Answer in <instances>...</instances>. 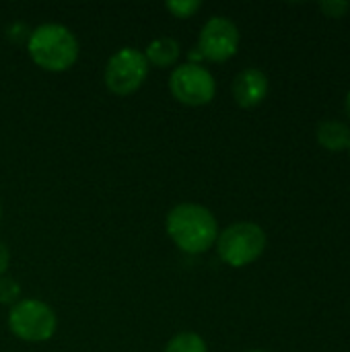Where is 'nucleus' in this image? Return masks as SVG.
<instances>
[{
    "label": "nucleus",
    "mask_w": 350,
    "mask_h": 352,
    "mask_svg": "<svg viewBox=\"0 0 350 352\" xmlns=\"http://www.w3.org/2000/svg\"><path fill=\"white\" fill-rule=\"evenodd\" d=\"M167 233L188 254H202L217 241L219 225L212 212L200 204H179L167 214Z\"/></svg>",
    "instance_id": "nucleus-1"
},
{
    "label": "nucleus",
    "mask_w": 350,
    "mask_h": 352,
    "mask_svg": "<svg viewBox=\"0 0 350 352\" xmlns=\"http://www.w3.org/2000/svg\"><path fill=\"white\" fill-rule=\"evenodd\" d=\"M31 60L43 70H68L78 58V41L72 31L58 23L39 25L27 43Z\"/></svg>",
    "instance_id": "nucleus-2"
},
{
    "label": "nucleus",
    "mask_w": 350,
    "mask_h": 352,
    "mask_svg": "<svg viewBox=\"0 0 350 352\" xmlns=\"http://www.w3.org/2000/svg\"><path fill=\"white\" fill-rule=\"evenodd\" d=\"M217 250L223 262L233 268H241L264 254L266 233L256 223H235L217 237Z\"/></svg>",
    "instance_id": "nucleus-3"
},
{
    "label": "nucleus",
    "mask_w": 350,
    "mask_h": 352,
    "mask_svg": "<svg viewBox=\"0 0 350 352\" xmlns=\"http://www.w3.org/2000/svg\"><path fill=\"white\" fill-rule=\"evenodd\" d=\"M8 326L12 334L21 340L43 342L56 332V316L45 303L35 299H23L10 309Z\"/></svg>",
    "instance_id": "nucleus-4"
},
{
    "label": "nucleus",
    "mask_w": 350,
    "mask_h": 352,
    "mask_svg": "<svg viewBox=\"0 0 350 352\" xmlns=\"http://www.w3.org/2000/svg\"><path fill=\"white\" fill-rule=\"evenodd\" d=\"M149 74V60L134 47H122L105 66V85L116 95L134 93Z\"/></svg>",
    "instance_id": "nucleus-5"
},
{
    "label": "nucleus",
    "mask_w": 350,
    "mask_h": 352,
    "mask_svg": "<svg viewBox=\"0 0 350 352\" xmlns=\"http://www.w3.org/2000/svg\"><path fill=\"white\" fill-rule=\"evenodd\" d=\"M169 89L179 103L198 107L212 101L217 82L212 74L200 64H184L171 72Z\"/></svg>",
    "instance_id": "nucleus-6"
},
{
    "label": "nucleus",
    "mask_w": 350,
    "mask_h": 352,
    "mask_svg": "<svg viewBox=\"0 0 350 352\" xmlns=\"http://www.w3.org/2000/svg\"><path fill=\"white\" fill-rule=\"evenodd\" d=\"M239 45L237 25L225 16H212L200 33V54L212 62H225L235 56Z\"/></svg>",
    "instance_id": "nucleus-7"
},
{
    "label": "nucleus",
    "mask_w": 350,
    "mask_h": 352,
    "mask_svg": "<svg viewBox=\"0 0 350 352\" xmlns=\"http://www.w3.org/2000/svg\"><path fill=\"white\" fill-rule=\"evenodd\" d=\"M268 93V78L258 68H245L233 80V97L241 107H256Z\"/></svg>",
    "instance_id": "nucleus-8"
},
{
    "label": "nucleus",
    "mask_w": 350,
    "mask_h": 352,
    "mask_svg": "<svg viewBox=\"0 0 350 352\" xmlns=\"http://www.w3.org/2000/svg\"><path fill=\"white\" fill-rule=\"evenodd\" d=\"M318 142L332 151V153H340L350 148V128L342 122H322L318 126Z\"/></svg>",
    "instance_id": "nucleus-9"
},
{
    "label": "nucleus",
    "mask_w": 350,
    "mask_h": 352,
    "mask_svg": "<svg viewBox=\"0 0 350 352\" xmlns=\"http://www.w3.org/2000/svg\"><path fill=\"white\" fill-rule=\"evenodd\" d=\"M144 58L159 68L171 66L179 58V43L173 37H159L149 43Z\"/></svg>",
    "instance_id": "nucleus-10"
},
{
    "label": "nucleus",
    "mask_w": 350,
    "mask_h": 352,
    "mask_svg": "<svg viewBox=\"0 0 350 352\" xmlns=\"http://www.w3.org/2000/svg\"><path fill=\"white\" fill-rule=\"evenodd\" d=\"M165 352H206V344L198 334L182 332V334H177V336H173L169 340Z\"/></svg>",
    "instance_id": "nucleus-11"
},
{
    "label": "nucleus",
    "mask_w": 350,
    "mask_h": 352,
    "mask_svg": "<svg viewBox=\"0 0 350 352\" xmlns=\"http://www.w3.org/2000/svg\"><path fill=\"white\" fill-rule=\"evenodd\" d=\"M167 6V10H171L175 16H179V19H188V16H192L202 4L198 2V0H171V2H167L165 4Z\"/></svg>",
    "instance_id": "nucleus-12"
},
{
    "label": "nucleus",
    "mask_w": 350,
    "mask_h": 352,
    "mask_svg": "<svg viewBox=\"0 0 350 352\" xmlns=\"http://www.w3.org/2000/svg\"><path fill=\"white\" fill-rule=\"evenodd\" d=\"M21 295V287L6 276H0V303H14Z\"/></svg>",
    "instance_id": "nucleus-13"
},
{
    "label": "nucleus",
    "mask_w": 350,
    "mask_h": 352,
    "mask_svg": "<svg viewBox=\"0 0 350 352\" xmlns=\"http://www.w3.org/2000/svg\"><path fill=\"white\" fill-rule=\"evenodd\" d=\"M320 10L324 12V14H328V16H332V19H340V16H344L347 12L350 10V4L349 2H322L320 4Z\"/></svg>",
    "instance_id": "nucleus-14"
},
{
    "label": "nucleus",
    "mask_w": 350,
    "mask_h": 352,
    "mask_svg": "<svg viewBox=\"0 0 350 352\" xmlns=\"http://www.w3.org/2000/svg\"><path fill=\"white\" fill-rule=\"evenodd\" d=\"M8 260H10L8 250H6V245H4V243H0V274L8 268Z\"/></svg>",
    "instance_id": "nucleus-15"
},
{
    "label": "nucleus",
    "mask_w": 350,
    "mask_h": 352,
    "mask_svg": "<svg viewBox=\"0 0 350 352\" xmlns=\"http://www.w3.org/2000/svg\"><path fill=\"white\" fill-rule=\"evenodd\" d=\"M347 116L350 118V91H349V95H347Z\"/></svg>",
    "instance_id": "nucleus-16"
},
{
    "label": "nucleus",
    "mask_w": 350,
    "mask_h": 352,
    "mask_svg": "<svg viewBox=\"0 0 350 352\" xmlns=\"http://www.w3.org/2000/svg\"><path fill=\"white\" fill-rule=\"evenodd\" d=\"M254 352H262V351H254Z\"/></svg>",
    "instance_id": "nucleus-17"
},
{
    "label": "nucleus",
    "mask_w": 350,
    "mask_h": 352,
    "mask_svg": "<svg viewBox=\"0 0 350 352\" xmlns=\"http://www.w3.org/2000/svg\"><path fill=\"white\" fill-rule=\"evenodd\" d=\"M0 214H2V210H0Z\"/></svg>",
    "instance_id": "nucleus-18"
},
{
    "label": "nucleus",
    "mask_w": 350,
    "mask_h": 352,
    "mask_svg": "<svg viewBox=\"0 0 350 352\" xmlns=\"http://www.w3.org/2000/svg\"><path fill=\"white\" fill-rule=\"evenodd\" d=\"M349 151H350V148H349Z\"/></svg>",
    "instance_id": "nucleus-19"
}]
</instances>
